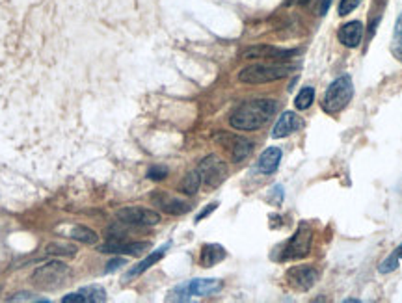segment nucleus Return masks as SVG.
Returning <instances> with one entry per match:
<instances>
[{"mask_svg":"<svg viewBox=\"0 0 402 303\" xmlns=\"http://www.w3.org/2000/svg\"><path fill=\"white\" fill-rule=\"evenodd\" d=\"M276 112L278 103L274 99H253L237 106L229 117V123L235 130H257L265 127Z\"/></svg>","mask_w":402,"mask_h":303,"instance_id":"obj_1","label":"nucleus"},{"mask_svg":"<svg viewBox=\"0 0 402 303\" xmlns=\"http://www.w3.org/2000/svg\"><path fill=\"white\" fill-rule=\"evenodd\" d=\"M298 67L294 63H281V61H272V63H253V66L244 67L238 73V80L244 84H268L276 82L294 73Z\"/></svg>","mask_w":402,"mask_h":303,"instance_id":"obj_2","label":"nucleus"},{"mask_svg":"<svg viewBox=\"0 0 402 303\" xmlns=\"http://www.w3.org/2000/svg\"><path fill=\"white\" fill-rule=\"evenodd\" d=\"M69 277H71V270L66 262L50 261L37 268L32 275V281L43 291H56V289L66 285Z\"/></svg>","mask_w":402,"mask_h":303,"instance_id":"obj_3","label":"nucleus"},{"mask_svg":"<svg viewBox=\"0 0 402 303\" xmlns=\"http://www.w3.org/2000/svg\"><path fill=\"white\" fill-rule=\"evenodd\" d=\"M354 97V84L352 79L345 75V77H339L335 79L329 88L324 93L323 99V108L328 112V114H339L345 106H347Z\"/></svg>","mask_w":402,"mask_h":303,"instance_id":"obj_4","label":"nucleus"},{"mask_svg":"<svg viewBox=\"0 0 402 303\" xmlns=\"http://www.w3.org/2000/svg\"><path fill=\"white\" fill-rule=\"evenodd\" d=\"M220 291H222L220 279H190L183 285H177L170 292L168 300L170 302H190L194 296H213Z\"/></svg>","mask_w":402,"mask_h":303,"instance_id":"obj_5","label":"nucleus"},{"mask_svg":"<svg viewBox=\"0 0 402 303\" xmlns=\"http://www.w3.org/2000/svg\"><path fill=\"white\" fill-rule=\"evenodd\" d=\"M311 244H313V229L307 224H302L296 229L293 237L289 238V242L283 246L281 251V261H296V259H304L311 251Z\"/></svg>","mask_w":402,"mask_h":303,"instance_id":"obj_6","label":"nucleus"},{"mask_svg":"<svg viewBox=\"0 0 402 303\" xmlns=\"http://www.w3.org/2000/svg\"><path fill=\"white\" fill-rule=\"evenodd\" d=\"M198 173L201 177V182L209 188H216L227 179V166L216 155H209L198 166Z\"/></svg>","mask_w":402,"mask_h":303,"instance_id":"obj_7","label":"nucleus"},{"mask_svg":"<svg viewBox=\"0 0 402 303\" xmlns=\"http://www.w3.org/2000/svg\"><path fill=\"white\" fill-rule=\"evenodd\" d=\"M116 216L122 224L138 225V227L160 224V214L151 208H144V206H125L122 211H117Z\"/></svg>","mask_w":402,"mask_h":303,"instance_id":"obj_8","label":"nucleus"},{"mask_svg":"<svg viewBox=\"0 0 402 303\" xmlns=\"http://www.w3.org/2000/svg\"><path fill=\"white\" fill-rule=\"evenodd\" d=\"M298 50L294 49H278V47H270V45H256L246 49L240 55L244 60H272V61H283L293 58Z\"/></svg>","mask_w":402,"mask_h":303,"instance_id":"obj_9","label":"nucleus"},{"mask_svg":"<svg viewBox=\"0 0 402 303\" xmlns=\"http://www.w3.org/2000/svg\"><path fill=\"white\" fill-rule=\"evenodd\" d=\"M287 281L296 291L305 292L315 286V283L318 281V272L313 266H309V264L293 266L289 268V272H287Z\"/></svg>","mask_w":402,"mask_h":303,"instance_id":"obj_10","label":"nucleus"},{"mask_svg":"<svg viewBox=\"0 0 402 303\" xmlns=\"http://www.w3.org/2000/svg\"><path fill=\"white\" fill-rule=\"evenodd\" d=\"M153 205L159 206L160 211L170 216H181V214H186L192 208L189 201L181 199V197H175V195L168 194V192H153L151 195Z\"/></svg>","mask_w":402,"mask_h":303,"instance_id":"obj_11","label":"nucleus"},{"mask_svg":"<svg viewBox=\"0 0 402 303\" xmlns=\"http://www.w3.org/2000/svg\"><path fill=\"white\" fill-rule=\"evenodd\" d=\"M220 144L229 149L231 153L233 162H242L244 158H248L251 155L253 144L250 139L242 138V136H235V134H220Z\"/></svg>","mask_w":402,"mask_h":303,"instance_id":"obj_12","label":"nucleus"},{"mask_svg":"<svg viewBox=\"0 0 402 303\" xmlns=\"http://www.w3.org/2000/svg\"><path fill=\"white\" fill-rule=\"evenodd\" d=\"M151 248L149 242H123L119 238H110L99 246L101 253H116V255H142Z\"/></svg>","mask_w":402,"mask_h":303,"instance_id":"obj_13","label":"nucleus"},{"mask_svg":"<svg viewBox=\"0 0 402 303\" xmlns=\"http://www.w3.org/2000/svg\"><path fill=\"white\" fill-rule=\"evenodd\" d=\"M337 37L345 47L356 49L363 39V23L361 21H350L347 25H343L337 32Z\"/></svg>","mask_w":402,"mask_h":303,"instance_id":"obj_14","label":"nucleus"},{"mask_svg":"<svg viewBox=\"0 0 402 303\" xmlns=\"http://www.w3.org/2000/svg\"><path fill=\"white\" fill-rule=\"evenodd\" d=\"M170 248H171V242H166L164 246H162V248H159V249H155V251H151V253L147 255V257H146V259H144V261L138 262L136 266L131 268V270H128L127 275H125V281H127V279L138 277V275H142V273H144V272H147L149 268L155 266V264H157V262H159L160 259H162V257H164L166 253H168V249H170Z\"/></svg>","mask_w":402,"mask_h":303,"instance_id":"obj_15","label":"nucleus"},{"mask_svg":"<svg viewBox=\"0 0 402 303\" xmlns=\"http://www.w3.org/2000/svg\"><path fill=\"white\" fill-rule=\"evenodd\" d=\"M302 127L300 117L294 112H285L280 115V119L276 121L274 130H272V138H285L289 134H293L294 130H298Z\"/></svg>","mask_w":402,"mask_h":303,"instance_id":"obj_16","label":"nucleus"},{"mask_svg":"<svg viewBox=\"0 0 402 303\" xmlns=\"http://www.w3.org/2000/svg\"><path fill=\"white\" fill-rule=\"evenodd\" d=\"M227 257V251L224 246L220 244H205L201 248V255H200V264L203 268H213L216 266L218 262H222Z\"/></svg>","mask_w":402,"mask_h":303,"instance_id":"obj_17","label":"nucleus"},{"mask_svg":"<svg viewBox=\"0 0 402 303\" xmlns=\"http://www.w3.org/2000/svg\"><path fill=\"white\" fill-rule=\"evenodd\" d=\"M281 162V149L280 147H268L262 151V155L259 157V162H257V170L265 173V175H270L274 173L278 168H280Z\"/></svg>","mask_w":402,"mask_h":303,"instance_id":"obj_18","label":"nucleus"},{"mask_svg":"<svg viewBox=\"0 0 402 303\" xmlns=\"http://www.w3.org/2000/svg\"><path fill=\"white\" fill-rule=\"evenodd\" d=\"M69 237L73 238V240H79V242L82 244H88V246H93V244L99 242L97 233L93 229H90V227H84V225H77V227H73L71 233H69Z\"/></svg>","mask_w":402,"mask_h":303,"instance_id":"obj_19","label":"nucleus"},{"mask_svg":"<svg viewBox=\"0 0 402 303\" xmlns=\"http://www.w3.org/2000/svg\"><path fill=\"white\" fill-rule=\"evenodd\" d=\"M201 186V177L200 173H198V170L195 171H189L186 175H184L183 182H181V192L186 195H194L198 190H200Z\"/></svg>","mask_w":402,"mask_h":303,"instance_id":"obj_20","label":"nucleus"},{"mask_svg":"<svg viewBox=\"0 0 402 303\" xmlns=\"http://www.w3.org/2000/svg\"><path fill=\"white\" fill-rule=\"evenodd\" d=\"M391 52L396 60L402 61V13L399 15L395 23V30H393V39H391Z\"/></svg>","mask_w":402,"mask_h":303,"instance_id":"obj_21","label":"nucleus"},{"mask_svg":"<svg viewBox=\"0 0 402 303\" xmlns=\"http://www.w3.org/2000/svg\"><path fill=\"white\" fill-rule=\"evenodd\" d=\"M80 292L84 294L86 303H99V302H106V291L103 286L99 285H88L82 286Z\"/></svg>","mask_w":402,"mask_h":303,"instance_id":"obj_22","label":"nucleus"},{"mask_svg":"<svg viewBox=\"0 0 402 303\" xmlns=\"http://www.w3.org/2000/svg\"><path fill=\"white\" fill-rule=\"evenodd\" d=\"M45 251H47V255H56V257H75V255H77V248H75V246L61 242L49 244Z\"/></svg>","mask_w":402,"mask_h":303,"instance_id":"obj_23","label":"nucleus"},{"mask_svg":"<svg viewBox=\"0 0 402 303\" xmlns=\"http://www.w3.org/2000/svg\"><path fill=\"white\" fill-rule=\"evenodd\" d=\"M401 262H402V244L390 255V257H387V259H385L384 262H382V264H380L378 270H380V273H390L393 272V270H396Z\"/></svg>","mask_w":402,"mask_h":303,"instance_id":"obj_24","label":"nucleus"},{"mask_svg":"<svg viewBox=\"0 0 402 303\" xmlns=\"http://www.w3.org/2000/svg\"><path fill=\"white\" fill-rule=\"evenodd\" d=\"M315 101V90L311 86H305L304 90H300V93L296 95V101H294V106L298 110H307Z\"/></svg>","mask_w":402,"mask_h":303,"instance_id":"obj_25","label":"nucleus"},{"mask_svg":"<svg viewBox=\"0 0 402 303\" xmlns=\"http://www.w3.org/2000/svg\"><path fill=\"white\" fill-rule=\"evenodd\" d=\"M8 302H36V303H47L49 300H45L41 296H36V294H32V292H17V294H13L12 297H8Z\"/></svg>","mask_w":402,"mask_h":303,"instance_id":"obj_26","label":"nucleus"},{"mask_svg":"<svg viewBox=\"0 0 402 303\" xmlns=\"http://www.w3.org/2000/svg\"><path fill=\"white\" fill-rule=\"evenodd\" d=\"M361 0H341V4H339V15L345 17L348 13H352L356 8L360 6Z\"/></svg>","mask_w":402,"mask_h":303,"instance_id":"obj_27","label":"nucleus"},{"mask_svg":"<svg viewBox=\"0 0 402 303\" xmlns=\"http://www.w3.org/2000/svg\"><path fill=\"white\" fill-rule=\"evenodd\" d=\"M147 177H149L151 181H162V179L168 177V170H166L164 166H153V168H149V171H147Z\"/></svg>","mask_w":402,"mask_h":303,"instance_id":"obj_28","label":"nucleus"},{"mask_svg":"<svg viewBox=\"0 0 402 303\" xmlns=\"http://www.w3.org/2000/svg\"><path fill=\"white\" fill-rule=\"evenodd\" d=\"M61 302L64 303H86V297L82 292H71V294H67V296L61 297Z\"/></svg>","mask_w":402,"mask_h":303,"instance_id":"obj_29","label":"nucleus"},{"mask_svg":"<svg viewBox=\"0 0 402 303\" xmlns=\"http://www.w3.org/2000/svg\"><path fill=\"white\" fill-rule=\"evenodd\" d=\"M125 259H114V261H110L108 264H106V270L104 272L106 273H110V272H114V270H117L119 266H125Z\"/></svg>","mask_w":402,"mask_h":303,"instance_id":"obj_30","label":"nucleus"},{"mask_svg":"<svg viewBox=\"0 0 402 303\" xmlns=\"http://www.w3.org/2000/svg\"><path fill=\"white\" fill-rule=\"evenodd\" d=\"M216 206H218V203H211V205H207V208H205V211H201V213L195 216V222H201L203 218H207L209 214L216 211Z\"/></svg>","mask_w":402,"mask_h":303,"instance_id":"obj_31","label":"nucleus"},{"mask_svg":"<svg viewBox=\"0 0 402 303\" xmlns=\"http://www.w3.org/2000/svg\"><path fill=\"white\" fill-rule=\"evenodd\" d=\"M315 2H318V15H324V13L328 12V8L332 6V0H315Z\"/></svg>","mask_w":402,"mask_h":303,"instance_id":"obj_32","label":"nucleus"}]
</instances>
